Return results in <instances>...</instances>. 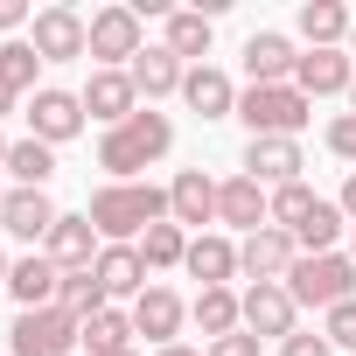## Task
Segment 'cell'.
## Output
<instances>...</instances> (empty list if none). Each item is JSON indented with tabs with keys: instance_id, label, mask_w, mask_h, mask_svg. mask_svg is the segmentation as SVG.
Instances as JSON below:
<instances>
[{
	"instance_id": "32",
	"label": "cell",
	"mask_w": 356,
	"mask_h": 356,
	"mask_svg": "<svg viewBox=\"0 0 356 356\" xmlns=\"http://www.w3.org/2000/svg\"><path fill=\"white\" fill-rule=\"evenodd\" d=\"M140 259H147V273H175V266L189 259V231L175 224V217H168V224H154V231L140 238Z\"/></svg>"
},
{
	"instance_id": "18",
	"label": "cell",
	"mask_w": 356,
	"mask_h": 356,
	"mask_svg": "<svg viewBox=\"0 0 356 356\" xmlns=\"http://www.w3.org/2000/svg\"><path fill=\"white\" fill-rule=\"evenodd\" d=\"M91 273H98V286H105V300H112V307H119V300H140V293L154 286V273H147L140 245H105Z\"/></svg>"
},
{
	"instance_id": "30",
	"label": "cell",
	"mask_w": 356,
	"mask_h": 356,
	"mask_svg": "<svg viewBox=\"0 0 356 356\" xmlns=\"http://www.w3.org/2000/svg\"><path fill=\"white\" fill-rule=\"evenodd\" d=\"M35 70H42L35 42H0V91H8V98H35V91H42Z\"/></svg>"
},
{
	"instance_id": "42",
	"label": "cell",
	"mask_w": 356,
	"mask_h": 356,
	"mask_svg": "<svg viewBox=\"0 0 356 356\" xmlns=\"http://www.w3.org/2000/svg\"><path fill=\"white\" fill-rule=\"evenodd\" d=\"M8 266H15V259H0V293H8Z\"/></svg>"
},
{
	"instance_id": "20",
	"label": "cell",
	"mask_w": 356,
	"mask_h": 356,
	"mask_svg": "<svg viewBox=\"0 0 356 356\" xmlns=\"http://www.w3.org/2000/svg\"><path fill=\"white\" fill-rule=\"evenodd\" d=\"M293 84H300L307 98H342V91L356 84V56H349V49H300Z\"/></svg>"
},
{
	"instance_id": "26",
	"label": "cell",
	"mask_w": 356,
	"mask_h": 356,
	"mask_svg": "<svg viewBox=\"0 0 356 356\" xmlns=\"http://www.w3.org/2000/svg\"><path fill=\"white\" fill-rule=\"evenodd\" d=\"M126 77H133V91H140V105H154V98H168V91H182V77H189V63H175L168 49H140V56L126 63Z\"/></svg>"
},
{
	"instance_id": "24",
	"label": "cell",
	"mask_w": 356,
	"mask_h": 356,
	"mask_svg": "<svg viewBox=\"0 0 356 356\" xmlns=\"http://www.w3.org/2000/svg\"><path fill=\"white\" fill-rule=\"evenodd\" d=\"M210 42H217V22H210L203 8H175L168 29H161V49H168L175 63H189V70L210 56Z\"/></svg>"
},
{
	"instance_id": "8",
	"label": "cell",
	"mask_w": 356,
	"mask_h": 356,
	"mask_svg": "<svg viewBox=\"0 0 356 356\" xmlns=\"http://www.w3.org/2000/svg\"><path fill=\"white\" fill-rule=\"evenodd\" d=\"M91 119H84V98L77 91H63V84H42L35 98H29V140H42V147H63V140H77Z\"/></svg>"
},
{
	"instance_id": "49",
	"label": "cell",
	"mask_w": 356,
	"mask_h": 356,
	"mask_svg": "<svg viewBox=\"0 0 356 356\" xmlns=\"http://www.w3.org/2000/svg\"><path fill=\"white\" fill-rule=\"evenodd\" d=\"M0 203H8V189H0Z\"/></svg>"
},
{
	"instance_id": "13",
	"label": "cell",
	"mask_w": 356,
	"mask_h": 356,
	"mask_svg": "<svg viewBox=\"0 0 356 356\" xmlns=\"http://www.w3.org/2000/svg\"><path fill=\"white\" fill-rule=\"evenodd\" d=\"M168 217L182 224L189 238H203V224H217V182H210L203 168H182L168 182Z\"/></svg>"
},
{
	"instance_id": "31",
	"label": "cell",
	"mask_w": 356,
	"mask_h": 356,
	"mask_svg": "<svg viewBox=\"0 0 356 356\" xmlns=\"http://www.w3.org/2000/svg\"><path fill=\"white\" fill-rule=\"evenodd\" d=\"M8 175H15V189H49L56 147H42V140H15V147H8Z\"/></svg>"
},
{
	"instance_id": "36",
	"label": "cell",
	"mask_w": 356,
	"mask_h": 356,
	"mask_svg": "<svg viewBox=\"0 0 356 356\" xmlns=\"http://www.w3.org/2000/svg\"><path fill=\"white\" fill-rule=\"evenodd\" d=\"M328 154L335 161H356V112H335L328 119Z\"/></svg>"
},
{
	"instance_id": "34",
	"label": "cell",
	"mask_w": 356,
	"mask_h": 356,
	"mask_svg": "<svg viewBox=\"0 0 356 356\" xmlns=\"http://www.w3.org/2000/svg\"><path fill=\"white\" fill-rule=\"evenodd\" d=\"M314 203H321V196H314L307 182H286V189H273V224H280V231H293Z\"/></svg>"
},
{
	"instance_id": "43",
	"label": "cell",
	"mask_w": 356,
	"mask_h": 356,
	"mask_svg": "<svg viewBox=\"0 0 356 356\" xmlns=\"http://www.w3.org/2000/svg\"><path fill=\"white\" fill-rule=\"evenodd\" d=\"M8 112H15V98H8V91H0V119H8Z\"/></svg>"
},
{
	"instance_id": "5",
	"label": "cell",
	"mask_w": 356,
	"mask_h": 356,
	"mask_svg": "<svg viewBox=\"0 0 356 356\" xmlns=\"http://www.w3.org/2000/svg\"><path fill=\"white\" fill-rule=\"evenodd\" d=\"M77 342H84V321L63 307H29L8 328V356H77Z\"/></svg>"
},
{
	"instance_id": "11",
	"label": "cell",
	"mask_w": 356,
	"mask_h": 356,
	"mask_svg": "<svg viewBox=\"0 0 356 356\" xmlns=\"http://www.w3.org/2000/svg\"><path fill=\"white\" fill-rule=\"evenodd\" d=\"M182 321H189V300L175 293V286H147L140 300H133V335H147L154 349H168V342H182Z\"/></svg>"
},
{
	"instance_id": "2",
	"label": "cell",
	"mask_w": 356,
	"mask_h": 356,
	"mask_svg": "<svg viewBox=\"0 0 356 356\" xmlns=\"http://www.w3.org/2000/svg\"><path fill=\"white\" fill-rule=\"evenodd\" d=\"M168 147H175V119L154 112V105H140L126 126H112V133L98 140V168L112 175V182H140V175H147Z\"/></svg>"
},
{
	"instance_id": "25",
	"label": "cell",
	"mask_w": 356,
	"mask_h": 356,
	"mask_svg": "<svg viewBox=\"0 0 356 356\" xmlns=\"http://www.w3.org/2000/svg\"><path fill=\"white\" fill-rule=\"evenodd\" d=\"M182 273H189V280H203V286H231V280H238V245H231L224 231H203V238H189Z\"/></svg>"
},
{
	"instance_id": "35",
	"label": "cell",
	"mask_w": 356,
	"mask_h": 356,
	"mask_svg": "<svg viewBox=\"0 0 356 356\" xmlns=\"http://www.w3.org/2000/svg\"><path fill=\"white\" fill-rule=\"evenodd\" d=\"M321 335H328L335 349H356V300H342V307H328V321H321Z\"/></svg>"
},
{
	"instance_id": "33",
	"label": "cell",
	"mask_w": 356,
	"mask_h": 356,
	"mask_svg": "<svg viewBox=\"0 0 356 356\" xmlns=\"http://www.w3.org/2000/svg\"><path fill=\"white\" fill-rule=\"evenodd\" d=\"M56 307H63V314H77V321H91V314H98V307H112V300H105L98 273L84 266V273H63V293H56Z\"/></svg>"
},
{
	"instance_id": "48",
	"label": "cell",
	"mask_w": 356,
	"mask_h": 356,
	"mask_svg": "<svg viewBox=\"0 0 356 356\" xmlns=\"http://www.w3.org/2000/svg\"><path fill=\"white\" fill-rule=\"evenodd\" d=\"M119 356H140V349H119Z\"/></svg>"
},
{
	"instance_id": "21",
	"label": "cell",
	"mask_w": 356,
	"mask_h": 356,
	"mask_svg": "<svg viewBox=\"0 0 356 356\" xmlns=\"http://www.w3.org/2000/svg\"><path fill=\"white\" fill-rule=\"evenodd\" d=\"M349 29H356V15L342 0H300V15H293V35L307 49H349Z\"/></svg>"
},
{
	"instance_id": "29",
	"label": "cell",
	"mask_w": 356,
	"mask_h": 356,
	"mask_svg": "<svg viewBox=\"0 0 356 356\" xmlns=\"http://www.w3.org/2000/svg\"><path fill=\"white\" fill-rule=\"evenodd\" d=\"M84 349H91V356L133 349V307H98V314L84 321Z\"/></svg>"
},
{
	"instance_id": "3",
	"label": "cell",
	"mask_w": 356,
	"mask_h": 356,
	"mask_svg": "<svg viewBox=\"0 0 356 356\" xmlns=\"http://www.w3.org/2000/svg\"><path fill=\"white\" fill-rule=\"evenodd\" d=\"M238 119L252 140H300L314 119V98L300 84H245L238 91Z\"/></svg>"
},
{
	"instance_id": "22",
	"label": "cell",
	"mask_w": 356,
	"mask_h": 356,
	"mask_svg": "<svg viewBox=\"0 0 356 356\" xmlns=\"http://www.w3.org/2000/svg\"><path fill=\"white\" fill-rule=\"evenodd\" d=\"M182 105H189L196 119H238V84H231L217 63H196V70L182 77Z\"/></svg>"
},
{
	"instance_id": "38",
	"label": "cell",
	"mask_w": 356,
	"mask_h": 356,
	"mask_svg": "<svg viewBox=\"0 0 356 356\" xmlns=\"http://www.w3.org/2000/svg\"><path fill=\"white\" fill-rule=\"evenodd\" d=\"M280 356H335V342H328L321 328H293V335L280 342Z\"/></svg>"
},
{
	"instance_id": "23",
	"label": "cell",
	"mask_w": 356,
	"mask_h": 356,
	"mask_svg": "<svg viewBox=\"0 0 356 356\" xmlns=\"http://www.w3.org/2000/svg\"><path fill=\"white\" fill-rule=\"evenodd\" d=\"M42 252L56 259V273H84V266H98L105 238L91 231V217H56V231L42 238Z\"/></svg>"
},
{
	"instance_id": "39",
	"label": "cell",
	"mask_w": 356,
	"mask_h": 356,
	"mask_svg": "<svg viewBox=\"0 0 356 356\" xmlns=\"http://www.w3.org/2000/svg\"><path fill=\"white\" fill-rule=\"evenodd\" d=\"M15 29H35V8L29 0H0V35H15Z\"/></svg>"
},
{
	"instance_id": "40",
	"label": "cell",
	"mask_w": 356,
	"mask_h": 356,
	"mask_svg": "<svg viewBox=\"0 0 356 356\" xmlns=\"http://www.w3.org/2000/svg\"><path fill=\"white\" fill-rule=\"evenodd\" d=\"M335 210H342V217L356 224V168H349V182H342V196H335Z\"/></svg>"
},
{
	"instance_id": "41",
	"label": "cell",
	"mask_w": 356,
	"mask_h": 356,
	"mask_svg": "<svg viewBox=\"0 0 356 356\" xmlns=\"http://www.w3.org/2000/svg\"><path fill=\"white\" fill-rule=\"evenodd\" d=\"M154 356H203L196 342H168V349H154Z\"/></svg>"
},
{
	"instance_id": "12",
	"label": "cell",
	"mask_w": 356,
	"mask_h": 356,
	"mask_svg": "<svg viewBox=\"0 0 356 356\" xmlns=\"http://www.w3.org/2000/svg\"><path fill=\"white\" fill-rule=\"evenodd\" d=\"M56 203H49V189H8V203H0V231L8 238H22L29 252H42V238L56 231Z\"/></svg>"
},
{
	"instance_id": "10",
	"label": "cell",
	"mask_w": 356,
	"mask_h": 356,
	"mask_svg": "<svg viewBox=\"0 0 356 356\" xmlns=\"http://www.w3.org/2000/svg\"><path fill=\"white\" fill-rule=\"evenodd\" d=\"M293 259H300V245H293V231H280V224H266V231H252V238H238V273L259 286V280H286L293 273Z\"/></svg>"
},
{
	"instance_id": "1",
	"label": "cell",
	"mask_w": 356,
	"mask_h": 356,
	"mask_svg": "<svg viewBox=\"0 0 356 356\" xmlns=\"http://www.w3.org/2000/svg\"><path fill=\"white\" fill-rule=\"evenodd\" d=\"M91 231L105 238V245H140L154 224H168V189H154V182H105V189H91Z\"/></svg>"
},
{
	"instance_id": "14",
	"label": "cell",
	"mask_w": 356,
	"mask_h": 356,
	"mask_svg": "<svg viewBox=\"0 0 356 356\" xmlns=\"http://www.w3.org/2000/svg\"><path fill=\"white\" fill-rule=\"evenodd\" d=\"M77 98H84V119H98L105 133H112V126H126V119L140 112V91H133V77H126V70H91V84H84Z\"/></svg>"
},
{
	"instance_id": "15",
	"label": "cell",
	"mask_w": 356,
	"mask_h": 356,
	"mask_svg": "<svg viewBox=\"0 0 356 356\" xmlns=\"http://www.w3.org/2000/svg\"><path fill=\"white\" fill-rule=\"evenodd\" d=\"M307 154H300V140H252L245 147V175L273 196V189H286V182H307Z\"/></svg>"
},
{
	"instance_id": "7",
	"label": "cell",
	"mask_w": 356,
	"mask_h": 356,
	"mask_svg": "<svg viewBox=\"0 0 356 356\" xmlns=\"http://www.w3.org/2000/svg\"><path fill=\"white\" fill-rule=\"evenodd\" d=\"M29 42H35V56L42 63H77V56H91V22L77 15V8H42L35 15V29H29Z\"/></svg>"
},
{
	"instance_id": "16",
	"label": "cell",
	"mask_w": 356,
	"mask_h": 356,
	"mask_svg": "<svg viewBox=\"0 0 356 356\" xmlns=\"http://www.w3.org/2000/svg\"><path fill=\"white\" fill-rule=\"evenodd\" d=\"M217 224H231V231H266L273 224V196L252 182V175H231V182H217Z\"/></svg>"
},
{
	"instance_id": "27",
	"label": "cell",
	"mask_w": 356,
	"mask_h": 356,
	"mask_svg": "<svg viewBox=\"0 0 356 356\" xmlns=\"http://www.w3.org/2000/svg\"><path fill=\"white\" fill-rule=\"evenodd\" d=\"M189 321L203 328V342H217V335L245 328V293H231V286H203V293L189 300Z\"/></svg>"
},
{
	"instance_id": "19",
	"label": "cell",
	"mask_w": 356,
	"mask_h": 356,
	"mask_svg": "<svg viewBox=\"0 0 356 356\" xmlns=\"http://www.w3.org/2000/svg\"><path fill=\"white\" fill-rule=\"evenodd\" d=\"M56 293H63V273H56L49 252H29V259L8 266V300H15L22 314H29V307H56Z\"/></svg>"
},
{
	"instance_id": "47",
	"label": "cell",
	"mask_w": 356,
	"mask_h": 356,
	"mask_svg": "<svg viewBox=\"0 0 356 356\" xmlns=\"http://www.w3.org/2000/svg\"><path fill=\"white\" fill-rule=\"evenodd\" d=\"M349 259H356V231H349Z\"/></svg>"
},
{
	"instance_id": "45",
	"label": "cell",
	"mask_w": 356,
	"mask_h": 356,
	"mask_svg": "<svg viewBox=\"0 0 356 356\" xmlns=\"http://www.w3.org/2000/svg\"><path fill=\"white\" fill-rule=\"evenodd\" d=\"M349 56H356V29H349Z\"/></svg>"
},
{
	"instance_id": "37",
	"label": "cell",
	"mask_w": 356,
	"mask_h": 356,
	"mask_svg": "<svg viewBox=\"0 0 356 356\" xmlns=\"http://www.w3.org/2000/svg\"><path fill=\"white\" fill-rule=\"evenodd\" d=\"M266 342L252 335V328H231V335H217V342H203V356H259Z\"/></svg>"
},
{
	"instance_id": "46",
	"label": "cell",
	"mask_w": 356,
	"mask_h": 356,
	"mask_svg": "<svg viewBox=\"0 0 356 356\" xmlns=\"http://www.w3.org/2000/svg\"><path fill=\"white\" fill-rule=\"evenodd\" d=\"M349 112H356V84H349Z\"/></svg>"
},
{
	"instance_id": "6",
	"label": "cell",
	"mask_w": 356,
	"mask_h": 356,
	"mask_svg": "<svg viewBox=\"0 0 356 356\" xmlns=\"http://www.w3.org/2000/svg\"><path fill=\"white\" fill-rule=\"evenodd\" d=\"M140 49H147V35H140V8L133 0H112V8L91 15V63L98 70H126Z\"/></svg>"
},
{
	"instance_id": "9",
	"label": "cell",
	"mask_w": 356,
	"mask_h": 356,
	"mask_svg": "<svg viewBox=\"0 0 356 356\" xmlns=\"http://www.w3.org/2000/svg\"><path fill=\"white\" fill-rule=\"evenodd\" d=\"M245 328H252L259 342H286V335L300 328V307H293L286 280H259V286H245Z\"/></svg>"
},
{
	"instance_id": "44",
	"label": "cell",
	"mask_w": 356,
	"mask_h": 356,
	"mask_svg": "<svg viewBox=\"0 0 356 356\" xmlns=\"http://www.w3.org/2000/svg\"><path fill=\"white\" fill-rule=\"evenodd\" d=\"M0 168H8V140H0Z\"/></svg>"
},
{
	"instance_id": "28",
	"label": "cell",
	"mask_w": 356,
	"mask_h": 356,
	"mask_svg": "<svg viewBox=\"0 0 356 356\" xmlns=\"http://www.w3.org/2000/svg\"><path fill=\"white\" fill-rule=\"evenodd\" d=\"M342 231H349V217H342V210L321 196V203H314V210L293 224V245H300V252H342Z\"/></svg>"
},
{
	"instance_id": "4",
	"label": "cell",
	"mask_w": 356,
	"mask_h": 356,
	"mask_svg": "<svg viewBox=\"0 0 356 356\" xmlns=\"http://www.w3.org/2000/svg\"><path fill=\"white\" fill-rule=\"evenodd\" d=\"M286 293H293V307H342V300H356V259L349 252H300L293 259V273H286Z\"/></svg>"
},
{
	"instance_id": "17",
	"label": "cell",
	"mask_w": 356,
	"mask_h": 356,
	"mask_svg": "<svg viewBox=\"0 0 356 356\" xmlns=\"http://www.w3.org/2000/svg\"><path fill=\"white\" fill-rule=\"evenodd\" d=\"M293 70H300L293 35H280V29H252V42H245V77H252V84H293Z\"/></svg>"
}]
</instances>
